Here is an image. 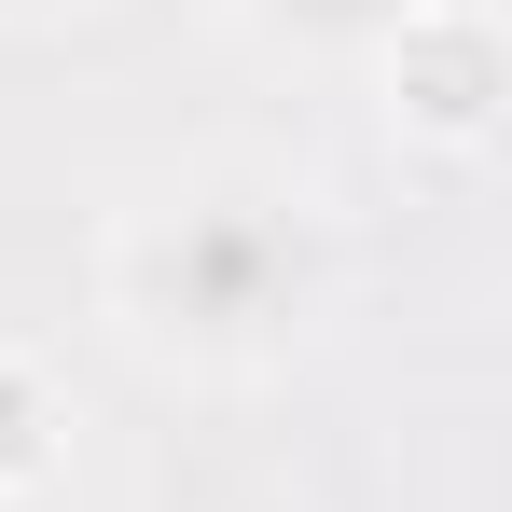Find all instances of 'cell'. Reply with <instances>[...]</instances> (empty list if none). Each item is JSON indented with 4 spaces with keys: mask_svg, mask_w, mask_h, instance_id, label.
I'll list each match as a JSON object with an SVG mask.
<instances>
[{
    "mask_svg": "<svg viewBox=\"0 0 512 512\" xmlns=\"http://www.w3.org/2000/svg\"><path fill=\"white\" fill-rule=\"evenodd\" d=\"M111 305L153 346L236 360V346L305 319V222L277 194H180V208H153V222L111 236Z\"/></svg>",
    "mask_w": 512,
    "mask_h": 512,
    "instance_id": "obj_1",
    "label": "cell"
},
{
    "mask_svg": "<svg viewBox=\"0 0 512 512\" xmlns=\"http://www.w3.org/2000/svg\"><path fill=\"white\" fill-rule=\"evenodd\" d=\"M277 14H291V28H305V42H360V28H374V42H388V28H402V14H416V0H277Z\"/></svg>",
    "mask_w": 512,
    "mask_h": 512,
    "instance_id": "obj_4",
    "label": "cell"
},
{
    "mask_svg": "<svg viewBox=\"0 0 512 512\" xmlns=\"http://www.w3.org/2000/svg\"><path fill=\"white\" fill-rule=\"evenodd\" d=\"M388 111L443 139V153H471L485 125H499V14H471V0H416L402 28H388Z\"/></svg>",
    "mask_w": 512,
    "mask_h": 512,
    "instance_id": "obj_2",
    "label": "cell"
},
{
    "mask_svg": "<svg viewBox=\"0 0 512 512\" xmlns=\"http://www.w3.org/2000/svg\"><path fill=\"white\" fill-rule=\"evenodd\" d=\"M56 388H42V360H14V346H0V499H28V485H42V471H56Z\"/></svg>",
    "mask_w": 512,
    "mask_h": 512,
    "instance_id": "obj_3",
    "label": "cell"
}]
</instances>
